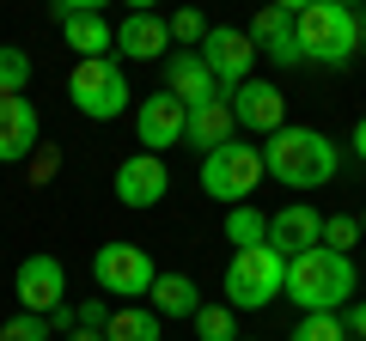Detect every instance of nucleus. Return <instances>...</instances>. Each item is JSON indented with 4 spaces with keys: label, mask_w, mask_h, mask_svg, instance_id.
Here are the masks:
<instances>
[{
    "label": "nucleus",
    "mask_w": 366,
    "mask_h": 341,
    "mask_svg": "<svg viewBox=\"0 0 366 341\" xmlns=\"http://www.w3.org/2000/svg\"><path fill=\"white\" fill-rule=\"evenodd\" d=\"M165 189H171V170H165L159 153H134V158L117 165V201L122 208H159Z\"/></svg>",
    "instance_id": "obj_12"
},
{
    "label": "nucleus",
    "mask_w": 366,
    "mask_h": 341,
    "mask_svg": "<svg viewBox=\"0 0 366 341\" xmlns=\"http://www.w3.org/2000/svg\"><path fill=\"white\" fill-rule=\"evenodd\" d=\"M281 287H287V256L274 244L232 250V263H226V305L232 311H262L281 299Z\"/></svg>",
    "instance_id": "obj_4"
},
{
    "label": "nucleus",
    "mask_w": 366,
    "mask_h": 341,
    "mask_svg": "<svg viewBox=\"0 0 366 341\" xmlns=\"http://www.w3.org/2000/svg\"><path fill=\"white\" fill-rule=\"evenodd\" d=\"M354 220H360V232H366V208H360V213H354Z\"/></svg>",
    "instance_id": "obj_39"
},
{
    "label": "nucleus",
    "mask_w": 366,
    "mask_h": 341,
    "mask_svg": "<svg viewBox=\"0 0 366 341\" xmlns=\"http://www.w3.org/2000/svg\"><path fill=\"white\" fill-rule=\"evenodd\" d=\"M269 177L262 170V146H244V141H226L214 153H202V189L226 208H238L244 195H257V183Z\"/></svg>",
    "instance_id": "obj_6"
},
{
    "label": "nucleus",
    "mask_w": 366,
    "mask_h": 341,
    "mask_svg": "<svg viewBox=\"0 0 366 341\" xmlns=\"http://www.w3.org/2000/svg\"><path fill=\"white\" fill-rule=\"evenodd\" d=\"M354 244H360V220H354V213H330L324 220V250H342V256H348Z\"/></svg>",
    "instance_id": "obj_28"
},
{
    "label": "nucleus",
    "mask_w": 366,
    "mask_h": 341,
    "mask_svg": "<svg viewBox=\"0 0 366 341\" xmlns=\"http://www.w3.org/2000/svg\"><path fill=\"white\" fill-rule=\"evenodd\" d=\"M336 6H348V13H354V6H366V0H336Z\"/></svg>",
    "instance_id": "obj_38"
},
{
    "label": "nucleus",
    "mask_w": 366,
    "mask_h": 341,
    "mask_svg": "<svg viewBox=\"0 0 366 341\" xmlns=\"http://www.w3.org/2000/svg\"><path fill=\"white\" fill-rule=\"evenodd\" d=\"M147 305H153L159 317H196L202 311V287L189 275H159L153 292H147Z\"/></svg>",
    "instance_id": "obj_20"
},
{
    "label": "nucleus",
    "mask_w": 366,
    "mask_h": 341,
    "mask_svg": "<svg viewBox=\"0 0 366 341\" xmlns=\"http://www.w3.org/2000/svg\"><path fill=\"white\" fill-rule=\"evenodd\" d=\"M287 341H348V323L336 311H305L300 323L287 329Z\"/></svg>",
    "instance_id": "obj_23"
},
{
    "label": "nucleus",
    "mask_w": 366,
    "mask_h": 341,
    "mask_svg": "<svg viewBox=\"0 0 366 341\" xmlns=\"http://www.w3.org/2000/svg\"><path fill=\"white\" fill-rule=\"evenodd\" d=\"M49 329H79V323H74V305H55V311H49Z\"/></svg>",
    "instance_id": "obj_32"
},
{
    "label": "nucleus",
    "mask_w": 366,
    "mask_h": 341,
    "mask_svg": "<svg viewBox=\"0 0 366 341\" xmlns=\"http://www.w3.org/2000/svg\"><path fill=\"white\" fill-rule=\"evenodd\" d=\"M293 37H300V55L317 67H348L360 55V37H354V13L336 6V0H312L305 13H293Z\"/></svg>",
    "instance_id": "obj_3"
},
{
    "label": "nucleus",
    "mask_w": 366,
    "mask_h": 341,
    "mask_svg": "<svg viewBox=\"0 0 366 341\" xmlns=\"http://www.w3.org/2000/svg\"><path fill=\"white\" fill-rule=\"evenodd\" d=\"M104 341H159V311L153 305H122V311H110Z\"/></svg>",
    "instance_id": "obj_21"
},
{
    "label": "nucleus",
    "mask_w": 366,
    "mask_h": 341,
    "mask_svg": "<svg viewBox=\"0 0 366 341\" xmlns=\"http://www.w3.org/2000/svg\"><path fill=\"white\" fill-rule=\"evenodd\" d=\"M232 116H238V128H250V134L269 141L274 128H287V98H281V86H269V79H244L232 92Z\"/></svg>",
    "instance_id": "obj_13"
},
{
    "label": "nucleus",
    "mask_w": 366,
    "mask_h": 341,
    "mask_svg": "<svg viewBox=\"0 0 366 341\" xmlns=\"http://www.w3.org/2000/svg\"><path fill=\"white\" fill-rule=\"evenodd\" d=\"M226 244H269V213H257L250 201H238L232 213H226Z\"/></svg>",
    "instance_id": "obj_22"
},
{
    "label": "nucleus",
    "mask_w": 366,
    "mask_h": 341,
    "mask_svg": "<svg viewBox=\"0 0 366 341\" xmlns=\"http://www.w3.org/2000/svg\"><path fill=\"white\" fill-rule=\"evenodd\" d=\"M238 341H244V335H238Z\"/></svg>",
    "instance_id": "obj_40"
},
{
    "label": "nucleus",
    "mask_w": 366,
    "mask_h": 341,
    "mask_svg": "<svg viewBox=\"0 0 366 341\" xmlns=\"http://www.w3.org/2000/svg\"><path fill=\"white\" fill-rule=\"evenodd\" d=\"M74 323H79V329H98V335H104V329H110V305H104V299L74 305Z\"/></svg>",
    "instance_id": "obj_29"
},
{
    "label": "nucleus",
    "mask_w": 366,
    "mask_h": 341,
    "mask_svg": "<svg viewBox=\"0 0 366 341\" xmlns=\"http://www.w3.org/2000/svg\"><path fill=\"white\" fill-rule=\"evenodd\" d=\"M269 6H281V13H305L312 0H269Z\"/></svg>",
    "instance_id": "obj_35"
},
{
    "label": "nucleus",
    "mask_w": 366,
    "mask_h": 341,
    "mask_svg": "<svg viewBox=\"0 0 366 341\" xmlns=\"http://www.w3.org/2000/svg\"><path fill=\"white\" fill-rule=\"evenodd\" d=\"M43 141V116L25 92H0V165H25Z\"/></svg>",
    "instance_id": "obj_9"
},
{
    "label": "nucleus",
    "mask_w": 366,
    "mask_h": 341,
    "mask_svg": "<svg viewBox=\"0 0 366 341\" xmlns=\"http://www.w3.org/2000/svg\"><path fill=\"white\" fill-rule=\"evenodd\" d=\"M232 305H202L189 323H196V341H238V323H232Z\"/></svg>",
    "instance_id": "obj_24"
},
{
    "label": "nucleus",
    "mask_w": 366,
    "mask_h": 341,
    "mask_svg": "<svg viewBox=\"0 0 366 341\" xmlns=\"http://www.w3.org/2000/svg\"><path fill=\"white\" fill-rule=\"evenodd\" d=\"M61 37H67V49H79V61L117 49V25H104V13H74V19H61Z\"/></svg>",
    "instance_id": "obj_19"
},
{
    "label": "nucleus",
    "mask_w": 366,
    "mask_h": 341,
    "mask_svg": "<svg viewBox=\"0 0 366 341\" xmlns=\"http://www.w3.org/2000/svg\"><path fill=\"white\" fill-rule=\"evenodd\" d=\"M117 55H129V61H165L171 55V31L159 13H129L117 25Z\"/></svg>",
    "instance_id": "obj_17"
},
{
    "label": "nucleus",
    "mask_w": 366,
    "mask_h": 341,
    "mask_svg": "<svg viewBox=\"0 0 366 341\" xmlns=\"http://www.w3.org/2000/svg\"><path fill=\"white\" fill-rule=\"evenodd\" d=\"M67 341H104L98 329H67Z\"/></svg>",
    "instance_id": "obj_36"
},
{
    "label": "nucleus",
    "mask_w": 366,
    "mask_h": 341,
    "mask_svg": "<svg viewBox=\"0 0 366 341\" xmlns=\"http://www.w3.org/2000/svg\"><path fill=\"white\" fill-rule=\"evenodd\" d=\"M13 292H19V311L49 317L55 305H61V292H67V268L55 263V256H25L19 275H13Z\"/></svg>",
    "instance_id": "obj_10"
},
{
    "label": "nucleus",
    "mask_w": 366,
    "mask_h": 341,
    "mask_svg": "<svg viewBox=\"0 0 366 341\" xmlns=\"http://www.w3.org/2000/svg\"><path fill=\"white\" fill-rule=\"evenodd\" d=\"M250 43H257V55H269L274 67H300V37H293V13H281V6H262L257 19H250Z\"/></svg>",
    "instance_id": "obj_16"
},
{
    "label": "nucleus",
    "mask_w": 366,
    "mask_h": 341,
    "mask_svg": "<svg viewBox=\"0 0 366 341\" xmlns=\"http://www.w3.org/2000/svg\"><path fill=\"white\" fill-rule=\"evenodd\" d=\"M348 341H354V335H348Z\"/></svg>",
    "instance_id": "obj_41"
},
{
    "label": "nucleus",
    "mask_w": 366,
    "mask_h": 341,
    "mask_svg": "<svg viewBox=\"0 0 366 341\" xmlns=\"http://www.w3.org/2000/svg\"><path fill=\"white\" fill-rule=\"evenodd\" d=\"M183 122H189V110H183V98H171V92H153V98L134 104V134H141L147 153L183 146Z\"/></svg>",
    "instance_id": "obj_11"
},
{
    "label": "nucleus",
    "mask_w": 366,
    "mask_h": 341,
    "mask_svg": "<svg viewBox=\"0 0 366 341\" xmlns=\"http://www.w3.org/2000/svg\"><path fill=\"white\" fill-rule=\"evenodd\" d=\"M348 335H354V341H366V299L348 311Z\"/></svg>",
    "instance_id": "obj_31"
},
{
    "label": "nucleus",
    "mask_w": 366,
    "mask_h": 341,
    "mask_svg": "<svg viewBox=\"0 0 366 341\" xmlns=\"http://www.w3.org/2000/svg\"><path fill=\"white\" fill-rule=\"evenodd\" d=\"M354 287H360L354 256L312 244V250H300V256H287V287H281V299H293L300 311H342Z\"/></svg>",
    "instance_id": "obj_2"
},
{
    "label": "nucleus",
    "mask_w": 366,
    "mask_h": 341,
    "mask_svg": "<svg viewBox=\"0 0 366 341\" xmlns=\"http://www.w3.org/2000/svg\"><path fill=\"white\" fill-rule=\"evenodd\" d=\"M129 13H153V0H129Z\"/></svg>",
    "instance_id": "obj_37"
},
{
    "label": "nucleus",
    "mask_w": 366,
    "mask_h": 341,
    "mask_svg": "<svg viewBox=\"0 0 366 341\" xmlns=\"http://www.w3.org/2000/svg\"><path fill=\"white\" fill-rule=\"evenodd\" d=\"M67 98H74L79 116L92 122H117L122 110H129V73H122L117 55H92V61H74V73H67Z\"/></svg>",
    "instance_id": "obj_5"
},
{
    "label": "nucleus",
    "mask_w": 366,
    "mask_h": 341,
    "mask_svg": "<svg viewBox=\"0 0 366 341\" xmlns=\"http://www.w3.org/2000/svg\"><path fill=\"white\" fill-rule=\"evenodd\" d=\"M262 170H269L274 183H287V189H324L330 177L342 170V153L330 134L317 128H274L269 141H262Z\"/></svg>",
    "instance_id": "obj_1"
},
{
    "label": "nucleus",
    "mask_w": 366,
    "mask_h": 341,
    "mask_svg": "<svg viewBox=\"0 0 366 341\" xmlns=\"http://www.w3.org/2000/svg\"><path fill=\"white\" fill-rule=\"evenodd\" d=\"M55 19H74V13H104V0H49Z\"/></svg>",
    "instance_id": "obj_30"
},
{
    "label": "nucleus",
    "mask_w": 366,
    "mask_h": 341,
    "mask_svg": "<svg viewBox=\"0 0 366 341\" xmlns=\"http://www.w3.org/2000/svg\"><path fill=\"white\" fill-rule=\"evenodd\" d=\"M165 92H171V98H183V110L226 98V92H220V79L208 73V61H202L196 49H171V55H165Z\"/></svg>",
    "instance_id": "obj_14"
},
{
    "label": "nucleus",
    "mask_w": 366,
    "mask_h": 341,
    "mask_svg": "<svg viewBox=\"0 0 366 341\" xmlns=\"http://www.w3.org/2000/svg\"><path fill=\"white\" fill-rule=\"evenodd\" d=\"M354 37H360V49H366V6H354Z\"/></svg>",
    "instance_id": "obj_34"
},
{
    "label": "nucleus",
    "mask_w": 366,
    "mask_h": 341,
    "mask_svg": "<svg viewBox=\"0 0 366 341\" xmlns=\"http://www.w3.org/2000/svg\"><path fill=\"white\" fill-rule=\"evenodd\" d=\"M348 146H354V158H360V165H366V116L354 122V141H348Z\"/></svg>",
    "instance_id": "obj_33"
},
{
    "label": "nucleus",
    "mask_w": 366,
    "mask_h": 341,
    "mask_svg": "<svg viewBox=\"0 0 366 341\" xmlns=\"http://www.w3.org/2000/svg\"><path fill=\"white\" fill-rule=\"evenodd\" d=\"M269 244L281 250V256H300V250L324 244V213L305 208V201H293V208L269 213Z\"/></svg>",
    "instance_id": "obj_15"
},
{
    "label": "nucleus",
    "mask_w": 366,
    "mask_h": 341,
    "mask_svg": "<svg viewBox=\"0 0 366 341\" xmlns=\"http://www.w3.org/2000/svg\"><path fill=\"white\" fill-rule=\"evenodd\" d=\"M92 280H98L104 292H122V299H147L153 280H159V263L147 256V244H98Z\"/></svg>",
    "instance_id": "obj_7"
},
{
    "label": "nucleus",
    "mask_w": 366,
    "mask_h": 341,
    "mask_svg": "<svg viewBox=\"0 0 366 341\" xmlns=\"http://www.w3.org/2000/svg\"><path fill=\"white\" fill-rule=\"evenodd\" d=\"M49 335H55L49 317H37V311H19V317L0 323V341H49Z\"/></svg>",
    "instance_id": "obj_27"
},
{
    "label": "nucleus",
    "mask_w": 366,
    "mask_h": 341,
    "mask_svg": "<svg viewBox=\"0 0 366 341\" xmlns=\"http://www.w3.org/2000/svg\"><path fill=\"white\" fill-rule=\"evenodd\" d=\"M165 31H171V43H183V49H202V37H208V19H202L196 6H177V13L165 19Z\"/></svg>",
    "instance_id": "obj_25"
},
{
    "label": "nucleus",
    "mask_w": 366,
    "mask_h": 341,
    "mask_svg": "<svg viewBox=\"0 0 366 341\" xmlns=\"http://www.w3.org/2000/svg\"><path fill=\"white\" fill-rule=\"evenodd\" d=\"M25 86H31V55L0 43V92H25Z\"/></svg>",
    "instance_id": "obj_26"
},
{
    "label": "nucleus",
    "mask_w": 366,
    "mask_h": 341,
    "mask_svg": "<svg viewBox=\"0 0 366 341\" xmlns=\"http://www.w3.org/2000/svg\"><path fill=\"white\" fill-rule=\"evenodd\" d=\"M238 141V116H232V98H214V104H196L189 122H183V146L196 153H214V146Z\"/></svg>",
    "instance_id": "obj_18"
},
{
    "label": "nucleus",
    "mask_w": 366,
    "mask_h": 341,
    "mask_svg": "<svg viewBox=\"0 0 366 341\" xmlns=\"http://www.w3.org/2000/svg\"><path fill=\"white\" fill-rule=\"evenodd\" d=\"M202 61H208V73L220 79V92L232 98L238 86L250 79V67H257V43H250V31H232V25H208V37H202Z\"/></svg>",
    "instance_id": "obj_8"
}]
</instances>
